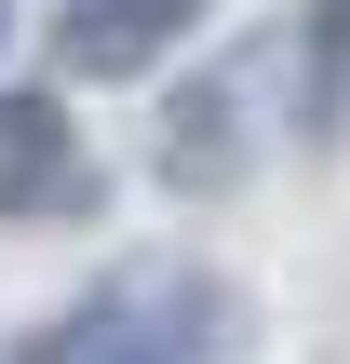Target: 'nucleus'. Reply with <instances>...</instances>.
<instances>
[{
    "instance_id": "7ed1b4c3",
    "label": "nucleus",
    "mask_w": 350,
    "mask_h": 364,
    "mask_svg": "<svg viewBox=\"0 0 350 364\" xmlns=\"http://www.w3.org/2000/svg\"><path fill=\"white\" fill-rule=\"evenodd\" d=\"M0 41H13V14H0Z\"/></svg>"
},
{
    "instance_id": "f03ea898",
    "label": "nucleus",
    "mask_w": 350,
    "mask_h": 364,
    "mask_svg": "<svg viewBox=\"0 0 350 364\" xmlns=\"http://www.w3.org/2000/svg\"><path fill=\"white\" fill-rule=\"evenodd\" d=\"M202 14H216V0H54V68H67V81H135V68H162Z\"/></svg>"
},
{
    "instance_id": "f257e3e1",
    "label": "nucleus",
    "mask_w": 350,
    "mask_h": 364,
    "mask_svg": "<svg viewBox=\"0 0 350 364\" xmlns=\"http://www.w3.org/2000/svg\"><path fill=\"white\" fill-rule=\"evenodd\" d=\"M94 216V149L54 95H0V230H67Z\"/></svg>"
}]
</instances>
